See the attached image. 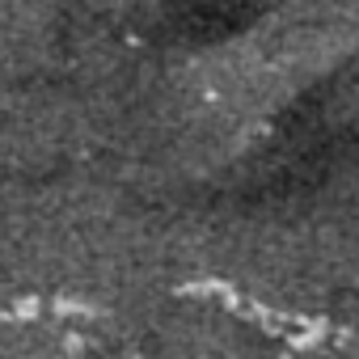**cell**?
I'll return each instance as SVG.
<instances>
[{
  "instance_id": "obj_1",
  "label": "cell",
  "mask_w": 359,
  "mask_h": 359,
  "mask_svg": "<svg viewBox=\"0 0 359 359\" xmlns=\"http://www.w3.org/2000/svg\"><path fill=\"white\" fill-rule=\"evenodd\" d=\"M102 148V123L81 89L30 81L0 97V165L9 182H47L72 173Z\"/></svg>"
},
{
  "instance_id": "obj_2",
  "label": "cell",
  "mask_w": 359,
  "mask_h": 359,
  "mask_svg": "<svg viewBox=\"0 0 359 359\" xmlns=\"http://www.w3.org/2000/svg\"><path fill=\"white\" fill-rule=\"evenodd\" d=\"M144 359H275V351L229 309L173 304L152 321Z\"/></svg>"
},
{
  "instance_id": "obj_3",
  "label": "cell",
  "mask_w": 359,
  "mask_h": 359,
  "mask_svg": "<svg viewBox=\"0 0 359 359\" xmlns=\"http://www.w3.org/2000/svg\"><path fill=\"white\" fill-rule=\"evenodd\" d=\"M26 304H39V300L30 296V287H26V279H22V271H18L13 254L5 250V241H0V325L13 321Z\"/></svg>"
},
{
  "instance_id": "obj_5",
  "label": "cell",
  "mask_w": 359,
  "mask_h": 359,
  "mask_svg": "<svg viewBox=\"0 0 359 359\" xmlns=\"http://www.w3.org/2000/svg\"><path fill=\"white\" fill-rule=\"evenodd\" d=\"M5 187H9V173H5V165H0V195H5Z\"/></svg>"
},
{
  "instance_id": "obj_4",
  "label": "cell",
  "mask_w": 359,
  "mask_h": 359,
  "mask_svg": "<svg viewBox=\"0 0 359 359\" xmlns=\"http://www.w3.org/2000/svg\"><path fill=\"white\" fill-rule=\"evenodd\" d=\"M76 359H131V355H123L114 342H93L85 355H76Z\"/></svg>"
}]
</instances>
